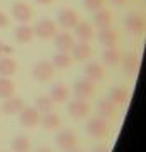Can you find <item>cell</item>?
<instances>
[{"mask_svg": "<svg viewBox=\"0 0 146 152\" xmlns=\"http://www.w3.org/2000/svg\"><path fill=\"white\" fill-rule=\"evenodd\" d=\"M49 96L53 100L54 103H65L68 96H70V90L66 85L63 83H56L53 88H51V91H49Z\"/></svg>", "mask_w": 146, "mask_h": 152, "instance_id": "e0dca14e", "label": "cell"}, {"mask_svg": "<svg viewBox=\"0 0 146 152\" xmlns=\"http://www.w3.org/2000/svg\"><path fill=\"white\" fill-rule=\"evenodd\" d=\"M34 2H38L39 5H51L54 0H34Z\"/></svg>", "mask_w": 146, "mask_h": 152, "instance_id": "d6a6232c", "label": "cell"}, {"mask_svg": "<svg viewBox=\"0 0 146 152\" xmlns=\"http://www.w3.org/2000/svg\"><path fill=\"white\" fill-rule=\"evenodd\" d=\"M54 142H56L58 149L63 152H70L73 149H76V145H78L76 135L71 130H68V129H63V130L58 132L56 137H54Z\"/></svg>", "mask_w": 146, "mask_h": 152, "instance_id": "7a4b0ae2", "label": "cell"}, {"mask_svg": "<svg viewBox=\"0 0 146 152\" xmlns=\"http://www.w3.org/2000/svg\"><path fill=\"white\" fill-rule=\"evenodd\" d=\"M34 108L38 110L39 113H49L54 110V102L51 100L49 95H41V96L36 98V107Z\"/></svg>", "mask_w": 146, "mask_h": 152, "instance_id": "4316f807", "label": "cell"}, {"mask_svg": "<svg viewBox=\"0 0 146 152\" xmlns=\"http://www.w3.org/2000/svg\"><path fill=\"white\" fill-rule=\"evenodd\" d=\"M99 42L102 44V46H105V48H112V46H116V42H117V34L114 32L112 29H100L99 31Z\"/></svg>", "mask_w": 146, "mask_h": 152, "instance_id": "484cf974", "label": "cell"}, {"mask_svg": "<svg viewBox=\"0 0 146 152\" xmlns=\"http://www.w3.org/2000/svg\"><path fill=\"white\" fill-rule=\"evenodd\" d=\"M93 91H95V86H93L92 81H88L85 78H82L73 85V93L78 100H88V98L93 96Z\"/></svg>", "mask_w": 146, "mask_h": 152, "instance_id": "9c48e42d", "label": "cell"}, {"mask_svg": "<svg viewBox=\"0 0 146 152\" xmlns=\"http://www.w3.org/2000/svg\"><path fill=\"white\" fill-rule=\"evenodd\" d=\"M34 36L39 39H51L56 34V22L51 19H41V20L33 27Z\"/></svg>", "mask_w": 146, "mask_h": 152, "instance_id": "5b68a950", "label": "cell"}, {"mask_svg": "<svg viewBox=\"0 0 146 152\" xmlns=\"http://www.w3.org/2000/svg\"><path fill=\"white\" fill-rule=\"evenodd\" d=\"M129 98V91L126 90L124 86H114L109 90V95H107V100H110L114 105H122L127 102Z\"/></svg>", "mask_w": 146, "mask_h": 152, "instance_id": "ac0fdd59", "label": "cell"}, {"mask_svg": "<svg viewBox=\"0 0 146 152\" xmlns=\"http://www.w3.org/2000/svg\"><path fill=\"white\" fill-rule=\"evenodd\" d=\"M14 37H16L17 42L21 44H26V42H31L34 37V31L31 26H27V24H21V26H17L16 31H14Z\"/></svg>", "mask_w": 146, "mask_h": 152, "instance_id": "d6986e66", "label": "cell"}, {"mask_svg": "<svg viewBox=\"0 0 146 152\" xmlns=\"http://www.w3.org/2000/svg\"><path fill=\"white\" fill-rule=\"evenodd\" d=\"M7 26H9V17L4 12H0V27H7Z\"/></svg>", "mask_w": 146, "mask_h": 152, "instance_id": "1f68e13d", "label": "cell"}, {"mask_svg": "<svg viewBox=\"0 0 146 152\" xmlns=\"http://www.w3.org/2000/svg\"><path fill=\"white\" fill-rule=\"evenodd\" d=\"M39 124L43 125V129H46V130H56L61 125V118L56 113L49 112V113H44V117L39 120Z\"/></svg>", "mask_w": 146, "mask_h": 152, "instance_id": "83f0119b", "label": "cell"}, {"mask_svg": "<svg viewBox=\"0 0 146 152\" xmlns=\"http://www.w3.org/2000/svg\"><path fill=\"white\" fill-rule=\"evenodd\" d=\"M110 2H112L114 5H117V7H122L126 4V2H127V0H110Z\"/></svg>", "mask_w": 146, "mask_h": 152, "instance_id": "836d02e7", "label": "cell"}, {"mask_svg": "<svg viewBox=\"0 0 146 152\" xmlns=\"http://www.w3.org/2000/svg\"><path fill=\"white\" fill-rule=\"evenodd\" d=\"M73 31H75V37L80 42H88L93 37V27L92 24L87 20H78V24L73 27Z\"/></svg>", "mask_w": 146, "mask_h": 152, "instance_id": "4fadbf2b", "label": "cell"}, {"mask_svg": "<svg viewBox=\"0 0 146 152\" xmlns=\"http://www.w3.org/2000/svg\"><path fill=\"white\" fill-rule=\"evenodd\" d=\"M102 61H104V64H107V66H117L121 61L119 49L116 48V46L105 48V51H104V54H102Z\"/></svg>", "mask_w": 146, "mask_h": 152, "instance_id": "d4e9b609", "label": "cell"}, {"mask_svg": "<svg viewBox=\"0 0 146 152\" xmlns=\"http://www.w3.org/2000/svg\"><path fill=\"white\" fill-rule=\"evenodd\" d=\"M16 71H17V61L12 56H2L0 58V76L10 78V76L16 75Z\"/></svg>", "mask_w": 146, "mask_h": 152, "instance_id": "2e32d148", "label": "cell"}, {"mask_svg": "<svg viewBox=\"0 0 146 152\" xmlns=\"http://www.w3.org/2000/svg\"><path fill=\"white\" fill-rule=\"evenodd\" d=\"M56 19H58V24H60V27L63 29H73L78 24V14H76L73 9H68V7H63L58 10L56 14Z\"/></svg>", "mask_w": 146, "mask_h": 152, "instance_id": "8992f818", "label": "cell"}, {"mask_svg": "<svg viewBox=\"0 0 146 152\" xmlns=\"http://www.w3.org/2000/svg\"><path fill=\"white\" fill-rule=\"evenodd\" d=\"M16 93V85L10 78L0 76V100H7V98L14 96Z\"/></svg>", "mask_w": 146, "mask_h": 152, "instance_id": "cb8c5ba5", "label": "cell"}, {"mask_svg": "<svg viewBox=\"0 0 146 152\" xmlns=\"http://www.w3.org/2000/svg\"><path fill=\"white\" fill-rule=\"evenodd\" d=\"M31 75H33L34 80H38V81H41V83L49 81V80L54 76V66L51 64V61L41 59V61H38V63L33 66Z\"/></svg>", "mask_w": 146, "mask_h": 152, "instance_id": "6da1fadb", "label": "cell"}, {"mask_svg": "<svg viewBox=\"0 0 146 152\" xmlns=\"http://www.w3.org/2000/svg\"><path fill=\"white\" fill-rule=\"evenodd\" d=\"M51 64L54 66V69H66V68H70V64H71L70 53H56L53 56Z\"/></svg>", "mask_w": 146, "mask_h": 152, "instance_id": "f1b7e54d", "label": "cell"}, {"mask_svg": "<svg viewBox=\"0 0 146 152\" xmlns=\"http://www.w3.org/2000/svg\"><path fill=\"white\" fill-rule=\"evenodd\" d=\"M93 22L99 29H109L112 26V14L105 9H100V10L95 12L93 15Z\"/></svg>", "mask_w": 146, "mask_h": 152, "instance_id": "44dd1931", "label": "cell"}, {"mask_svg": "<svg viewBox=\"0 0 146 152\" xmlns=\"http://www.w3.org/2000/svg\"><path fill=\"white\" fill-rule=\"evenodd\" d=\"M119 63L122 64V71H124L127 76L134 75L136 69H138V64H139V61H138V56L133 54V53H131V54H126L124 58H121Z\"/></svg>", "mask_w": 146, "mask_h": 152, "instance_id": "7402d4cb", "label": "cell"}, {"mask_svg": "<svg viewBox=\"0 0 146 152\" xmlns=\"http://www.w3.org/2000/svg\"><path fill=\"white\" fill-rule=\"evenodd\" d=\"M71 54H73V59H75V61L90 59V56H92V48L88 46V42L75 44V46H73V49H71Z\"/></svg>", "mask_w": 146, "mask_h": 152, "instance_id": "ffe728a7", "label": "cell"}, {"mask_svg": "<svg viewBox=\"0 0 146 152\" xmlns=\"http://www.w3.org/2000/svg\"><path fill=\"white\" fill-rule=\"evenodd\" d=\"M66 110H68V115H70L71 118H85L87 115L90 113V105L87 103V100H73L70 103L66 105Z\"/></svg>", "mask_w": 146, "mask_h": 152, "instance_id": "52a82bcc", "label": "cell"}, {"mask_svg": "<svg viewBox=\"0 0 146 152\" xmlns=\"http://www.w3.org/2000/svg\"><path fill=\"white\" fill-rule=\"evenodd\" d=\"M87 134L95 137V139H102L109 134V124L107 120L100 118V117H93L87 122Z\"/></svg>", "mask_w": 146, "mask_h": 152, "instance_id": "3957f363", "label": "cell"}, {"mask_svg": "<svg viewBox=\"0 0 146 152\" xmlns=\"http://www.w3.org/2000/svg\"><path fill=\"white\" fill-rule=\"evenodd\" d=\"M124 29L133 36H139L145 32V17L139 14H133L124 20Z\"/></svg>", "mask_w": 146, "mask_h": 152, "instance_id": "30bf717a", "label": "cell"}, {"mask_svg": "<svg viewBox=\"0 0 146 152\" xmlns=\"http://www.w3.org/2000/svg\"><path fill=\"white\" fill-rule=\"evenodd\" d=\"M70 152H82V151H76V149H73V151H70Z\"/></svg>", "mask_w": 146, "mask_h": 152, "instance_id": "8d00e7d4", "label": "cell"}, {"mask_svg": "<svg viewBox=\"0 0 146 152\" xmlns=\"http://www.w3.org/2000/svg\"><path fill=\"white\" fill-rule=\"evenodd\" d=\"M54 46L58 49V53H71V49L75 46V39L70 32H56L54 34Z\"/></svg>", "mask_w": 146, "mask_h": 152, "instance_id": "7c38bea8", "label": "cell"}, {"mask_svg": "<svg viewBox=\"0 0 146 152\" xmlns=\"http://www.w3.org/2000/svg\"><path fill=\"white\" fill-rule=\"evenodd\" d=\"M26 107V103H24V100L19 96H10L7 98L5 102L2 103V112H4V115H17L19 112H21L22 108Z\"/></svg>", "mask_w": 146, "mask_h": 152, "instance_id": "5bb4252c", "label": "cell"}, {"mask_svg": "<svg viewBox=\"0 0 146 152\" xmlns=\"http://www.w3.org/2000/svg\"><path fill=\"white\" fill-rule=\"evenodd\" d=\"M97 117H100V118L104 120H112L116 118V115H117V112H116V105L110 102V100H107V98H104V100H100L97 103Z\"/></svg>", "mask_w": 146, "mask_h": 152, "instance_id": "9a60e30c", "label": "cell"}, {"mask_svg": "<svg viewBox=\"0 0 146 152\" xmlns=\"http://www.w3.org/2000/svg\"><path fill=\"white\" fill-rule=\"evenodd\" d=\"M10 12H12V17L17 22H21V24H27L33 19V9L27 5L26 2H16V4H12Z\"/></svg>", "mask_w": 146, "mask_h": 152, "instance_id": "ba28073f", "label": "cell"}, {"mask_svg": "<svg viewBox=\"0 0 146 152\" xmlns=\"http://www.w3.org/2000/svg\"><path fill=\"white\" fill-rule=\"evenodd\" d=\"M12 53H14V49H12L10 46H7V44H4L2 41H0V58H2V56H10Z\"/></svg>", "mask_w": 146, "mask_h": 152, "instance_id": "4dcf8cb0", "label": "cell"}, {"mask_svg": "<svg viewBox=\"0 0 146 152\" xmlns=\"http://www.w3.org/2000/svg\"><path fill=\"white\" fill-rule=\"evenodd\" d=\"M93 152H107V149H104V147H99V149H93Z\"/></svg>", "mask_w": 146, "mask_h": 152, "instance_id": "d590c367", "label": "cell"}, {"mask_svg": "<svg viewBox=\"0 0 146 152\" xmlns=\"http://www.w3.org/2000/svg\"><path fill=\"white\" fill-rule=\"evenodd\" d=\"M83 78L88 80V81H100L104 78V68L102 64H99L97 61H88L83 68Z\"/></svg>", "mask_w": 146, "mask_h": 152, "instance_id": "8fae6325", "label": "cell"}, {"mask_svg": "<svg viewBox=\"0 0 146 152\" xmlns=\"http://www.w3.org/2000/svg\"><path fill=\"white\" fill-rule=\"evenodd\" d=\"M83 7L90 12H97L104 9V0H83Z\"/></svg>", "mask_w": 146, "mask_h": 152, "instance_id": "f546056e", "label": "cell"}, {"mask_svg": "<svg viewBox=\"0 0 146 152\" xmlns=\"http://www.w3.org/2000/svg\"><path fill=\"white\" fill-rule=\"evenodd\" d=\"M12 152H29L31 151V140L27 135H16L10 142Z\"/></svg>", "mask_w": 146, "mask_h": 152, "instance_id": "603a6c76", "label": "cell"}, {"mask_svg": "<svg viewBox=\"0 0 146 152\" xmlns=\"http://www.w3.org/2000/svg\"><path fill=\"white\" fill-rule=\"evenodd\" d=\"M36 152H53V151H51V149H48V147H39Z\"/></svg>", "mask_w": 146, "mask_h": 152, "instance_id": "e575fe53", "label": "cell"}, {"mask_svg": "<svg viewBox=\"0 0 146 152\" xmlns=\"http://www.w3.org/2000/svg\"><path fill=\"white\" fill-rule=\"evenodd\" d=\"M39 120H41V113L34 107H24V108L19 112V122H21L22 127L26 129H34L39 125Z\"/></svg>", "mask_w": 146, "mask_h": 152, "instance_id": "277c9868", "label": "cell"}]
</instances>
